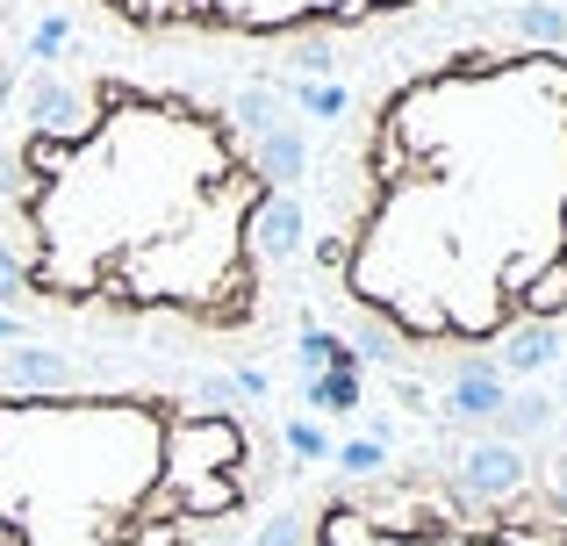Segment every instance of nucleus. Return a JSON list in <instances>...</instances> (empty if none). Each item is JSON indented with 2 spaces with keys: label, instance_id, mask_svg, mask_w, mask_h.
<instances>
[{
  "label": "nucleus",
  "instance_id": "nucleus-1",
  "mask_svg": "<svg viewBox=\"0 0 567 546\" xmlns=\"http://www.w3.org/2000/svg\"><path fill=\"white\" fill-rule=\"evenodd\" d=\"M295 224V288L410 381L567 346V14H460L346 94Z\"/></svg>",
  "mask_w": 567,
  "mask_h": 546
},
{
  "label": "nucleus",
  "instance_id": "nucleus-2",
  "mask_svg": "<svg viewBox=\"0 0 567 546\" xmlns=\"http://www.w3.org/2000/svg\"><path fill=\"white\" fill-rule=\"evenodd\" d=\"M295 202L245 86L72 43L0 123V317L230 374L302 309Z\"/></svg>",
  "mask_w": 567,
  "mask_h": 546
},
{
  "label": "nucleus",
  "instance_id": "nucleus-3",
  "mask_svg": "<svg viewBox=\"0 0 567 546\" xmlns=\"http://www.w3.org/2000/svg\"><path fill=\"white\" fill-rule=\"evenodd\" d=\"M288 490L280 418L237 374L0 346V546H251Z\"/></svg>",
  "mask_w": 567,
  "mask_h": 546
},
{
  "label": "nucleus",
  "instance_id": "nucleus-4",
  "mask_svg": "<svg viewBox=\"0 0 567 546\" xmlns=\"http://www.w3.org/2000/svg\"><path fill=\"white\" fill-rule=\"evenodd\" d=\"M86 43L208 80L374 72L402 43L474 14L482 0H51Z\"/></svg>",
  "mask_w": 567,
  "mask_h": 546
},
{
  "label": "nucleus",
  "instance_id": "nucleus-5",
  "mask_svg": "<svg viewBox=\"0 0 567 546\" xmlns=\"http://www.w3.org/2000/svg\"><path fill=\"white\" fill-rule=\"evenodd\" d=\"M251 546H567V446L317 475Z\"/></svg>",
  "mask_w": 567,
  "mask_h": 546
},
{
  "label": "nucleus",
  "instance_id": "nucleus-6",
  "mask_svg": "<svg viewBox=\"0 0 567 546\" xmlns=\"http://www.w3.org/2000/svg\"><path fill=\"white\" fill-rule=\"evenodd\" d=\"M29 65V37H22V0H0V123H8V101L22 86Z\"/></svg>",
  "mask_w": 567,
  "mask_h": 546
}]
</instances>
